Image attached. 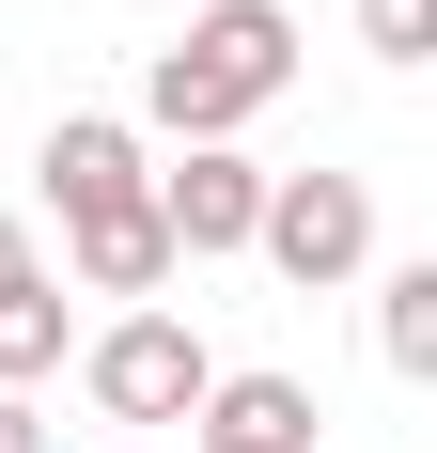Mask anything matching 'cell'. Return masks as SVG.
Returning <instances> with one entry per match:
<instances>
[{
	"instance_id": "obj_10",
	"label": "cell",
	"mask_w": 437,
	"mask_h": 453,
	"mask_svg": "<svg viewBox=\"0 0 437 453\" xmlns=\"http://www.w3.org/2000/svg\"><path fill=\"white\" fill-rule=\"evenodd\" d=\"M359 47H375V63H422V47H437V0H359Z\"/></svg>"
},
{
	"instance_id": "obj_8",
	"label": "cell",
	"mask_w": 437,
	"mask_h": 453,
	"mask_svg": "<svg viewBox=\"0 0 437 453\" xmlns=\"http://www.w3.org/2000/svg\"><path fill=\"white\" fill-rule=\"evenodd\" d=\"M375 344H391V375H437V250L375 281Z\"/></svg>"
},
{
	"instance_id": "obj_1",
	"label": "cell",
	"mask_w": 437,
	"mask_h": 453,
	"mask_svg": "<svg viewBox=\"0 0 437 453\" xmlns=\"http://www.w3.org/2000/svg\"><path fill=\"white\" fill-rule=\"evenodd\" d=\"M281 79H297V16H281V0H218V16H188V32L157 47L141 110H157L172 141H234Z\"/></svg>"
},
{
	"instance_id": "obj_7",
	"label": "cell",
	"mask_w": 437,
	"mask_h": 453,
	"mask_svg": "<svg viewBox=\"0 0 437 453\" xmlns=\"http://www.w3.org/2000/svg\"><path fill=\"white\" fill-rule=\"evenodd\" d=\"M63 250H79V281H94V297H157V281H172V234H157V203L63 219Z\"/></svg>"
},
{
	"instance_id": "obj_2",
	"label": "cell",
	"mask_w": 437,
	"mask_h": 453,
	"mask_svg": "<svg viewBox=\"0 0 437 453\" xmlns=\"http://www.w3.org/2000/svg\"><path fill=\"white\" fill-rule=\"evenodd\" d=\"M250 250L297 281V297H328V281H359V266H375V188H359V173H265Z\"/></svg>"
},
{
	"instance_id": "obj_4",
	"label": "cell",
	"mask_w": 437,
	"mask_h": 453,
	"mask_svg": "<svg viewBox=\"0 0 437 453\" xmlns=\"http://www.w3.org/2000/svg\"><path fill=\"white\" fill-rule=\"evenodd\" d=\"M79 375H94V407H110V422H188L218 360L188 344L172 313H126V328H94V360H79Z\"/></svg>"
},
{
	"instance_id": "obj_5",
	"label": "cell",
	"mask_w": 437,
	"mask_h": 453,
	"mask_svg": "<svg viewBox=\"0 0 437 453\" xmlns=\"http://www.w3.org/2000/svg\"><path fill=\"white\" fill-rule=\"evenodd\" d=\"M188 422H203V453H312V438H328L297 375H203V407H188Z\"/></svg>"
},
{
	"instance_id": "obj_3",
	"label": "cell",
	"mask_w": 437,
	"mask_h": 453,
	"mask_svg": "<svg viewBox=\"0 0 437 453\" xmlns=\"http://www.w3.org/2000/svg\"><path fill=\"white\" fill-rule=\"evenodd\" d=\"M141 203H157V234H172V266H203V250H250L265 173L234 157V141H188L172 173H141Z\"/></svg>"
},
{
	"instance_id": "obj_11",
	"label": "cell",
	"mask_w": 437,
	"mask_h": 453,
	"mask_svg": "<svg viewBox=\"0 0 437 453\" xmlns=\"http://www.w3.org/2000/svg\"><path fill=\"white\" fill-rule=\"evenodd\" d=\"M16 281H47L32 266V219H0V297H16Z\"/></svg>"
},
{
	"instance_id": "obj_12",
	"label": "cell",
	"mask_w": 437,
	"mask_h": 453,
	"mask_svg": "<svg viewBox=\"0 0 437 453\" xmlns=\"http://www.w3.org/2000/svg\"><path fill=\"white\" fill-rule=\"evenodd\" d=\"M0 453H47V422H32V391H0Z\"/></svg>"
},
{
	"instance_id": "obj_6",
	"label": "cell",
	"mask_w": 437,
	"mask_h": 453,
	"mask_svg": "<svg viewBox=\"0 0 437 453\" xmlns=\"http://www.w3.org/2000/svg\"><path fill=\"white\" fill-rule=\"evenodd\" d=\"M47 203H63V219H110V203H141V141L110 126V110L47 126Z\"/></svg>"
},
{
	"instance_id": "obj_9",
	"label": "cell",
	"mask_w": 437,
	"mask_h": 453,
	"mask_svg": "<svg viewBox=\"0 0 437 453\" xmlns=\"http://www.w3.org/2000/svg\"><path fill=\"white\" fill-rule=\"evenodd\" d=\"M47 360H63V281H16L0 297V391H32Z\"/></svg>"
}]
</instances>
